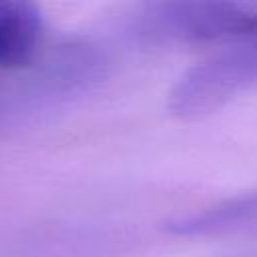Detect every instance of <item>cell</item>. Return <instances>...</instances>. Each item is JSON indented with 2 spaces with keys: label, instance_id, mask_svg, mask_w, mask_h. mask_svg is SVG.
<instances>
[{
  "label": "cell",
  "instance_id": "cell-2",
  "mask_svg": "<svg viewBox=\"0 0 257 257\" xmlns=\"http://www.w3.org/2000/svg\"><path fill=\"white\" fill-rule=\"evenodd\" d=\"M44 24L36 6L0 0V72L32 62L42 44Z\"/></svg>",
  "mask_w": 257,
  "mask_h": 257
},
{
  "label": "cell",
  "instance_id": "cell-1",
  "mask_svg": "<svg viewBox=\"0 0 257 257\" xmlns=\"http://www.w3.org/2000/svg\"><path fill=\"white\" fill-rule=\"evenodd\" d=\"M255 88L257 34H251L181 74L169 92V110L181 118H199Z\"/></svg>",
  "mask_w": 257,
  "mask_h": 257
}]
</instances>
